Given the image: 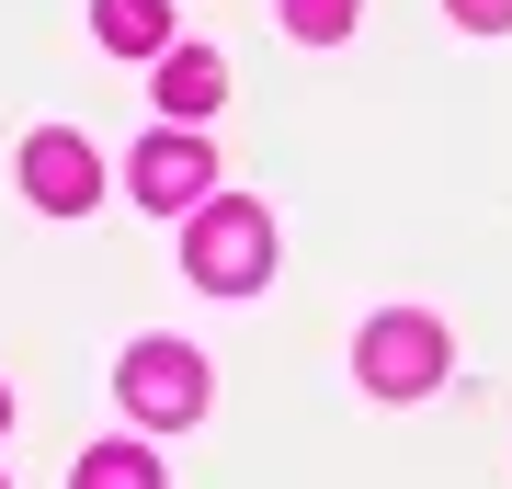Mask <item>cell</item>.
Listing matches in <instances>:
<instances>
[{
  "label": "cell",
  "mask_w": 512,
  "mask_h": 489,
  "mask_svg": "<svg viewBox=\"0 0 512 489\" xmlns=\"http://www.w3.org/2000/svg\"><path fill=\"white\" fill-rule=\"evenodd\" d=\"M0 421H12V387H0Z\"/></svg>",
  "instance_id": "cell-11"
},
{
  "label": "cell",
  "mask_w": 512,
  "mask_h": 489,
  "mask_svg": "<svg viewBox=\"0 0 512 489\" xmlns=\"http://www.w3.org/2000/svg\"><path fill=\"white\" fill-rule=\"evenodd\" d=\"M353 376H365V399H433L444 387V319L433 308H376L365 342H353Z\"/></svg>",
  "instance_id": "cell-2"
},
{
  "label": "cell",
  "mask_w": 512,
  "mask_h": 489,
  "mask_svg": "<svg viewBox=\"0 0 512 489\" xmlns=\"http://www.w3.org/2000/svg\"><path fill=\"white\" fill-rule=\"evenodd\" d=\"M23 194H35L46 217H92L103 160H92V148H80L69 126H35V137H23Z\"/></svg>",
  "instance_id": "cell-4"
},
{
  "label": "cell",
  "mask_w": 512,
  "mask_h": 489,
  "mask_svg": "<svg viewBox=\"0 0 512 489\" xmlns=\"http://www.w3.org/2000/svg\"><path fill=\"white\" fill-rule=\"evenodd\" d=\"M69 489H160V455H148V444H92Z\"/></svg>",
  "instance_id": "cell-8"
},
{
  "label": "cell",
  "mask_w": 512,
  "mask_h": 489,
  "mask_svg": "<svg viewBox=\"0 0 512 489\" xmlns=\"http://www.w3.org/2000/svg\"><path fill=\"white\" fill-rule=\"evenodd\" d=\"M137 194L148 205H205V194H217V148H205L194 126H160L137 148Z\"/></svg>",
  "instance_id": "cell-5"
},
{
  "label": "cell",
  "mask_w": 512,
  "mask_h": 489,
  "mask_svg": "<svg viewBox=\"0 0 512 489\" xmlns=\"http://www.w3.org/2000/svg\"><path fill=\"white\" fill-rule=\"evenodd\" d=\"M353 12H365V0H285V35H296V46H342Z\"/></svg>",
  "instance_id": "cell-9"
},
{
  "label": "cell",
  "mask_w": 512,
  "mask_h": 489,
  "mask_svg": "<svg viewBox=\"0 0 512 489\" xmlns=\"http://www.w3.org/2000/svg\"><path fill=\"white\" fill-rule=\"evenodd\" d=\"M114 399H126L148 433H183V421L205 410V353L194 342H137L126 364H114Z\"/></svg>",
  "instance_id": "cell-3"
},
{
  "label": "cell",
  "mask_w": 512,
  "mask_h": 489,
  "mask_svg": "<svg viewBox=\"0 0 512 489\" xmlns=\"http://www.w3.org/2000/svg\"><path fill=\"white\" fill-rule=\"evenodd\" d=\"M183 273H194L205 296H251L262 273H274V217L239 205V194H205L194 228H183Z\"/></svg>",
  "instance_id": "cell-1"
},
{
  "label": "cell",
  "mask_w": 512,
  "mask_h": 489,
  "mask_svg": "<svg viewBox=\"0 0 512 489\" xmlns=\"http://www.w3.org/2000/svg\"><path fill=\"white\" fill-rule=\"evenodd\" d=\"M217 103H228V57H217V46H171V57H160V114L194 126V114H217Z\"/></svg>",
  "instance_id": "cell-6"
},
{
  "label": "cell",
  "mask_w": 512,
  "mask_h": 489,
  "mask_svg": "<svg viewBox=\"0 0 512 489\" xmlns=\"http://www.w3.org/2000/svg\"><path fill=\"white\" fill-rule=\"evenodd\" d=\"M444 12H456L467 35H512V0H444Z\"/></svg>",
  "instance_id": "cell-10"
},
{
  "label": "cell",
  "mask_w": 512,
  "mask_h": 489,
  "mask_svg": "<svg viewBox=\"0 0 512 489\" xmlns=\"http://www.w3.org/2000/svg\"><path fill=\"white\" fill-rule=\"evenodd\" d=\"M92 35L114 57H171V12L160 0H92Z\"/></svg>",
  "instance_id": "cell-7"
}]
</instances>
